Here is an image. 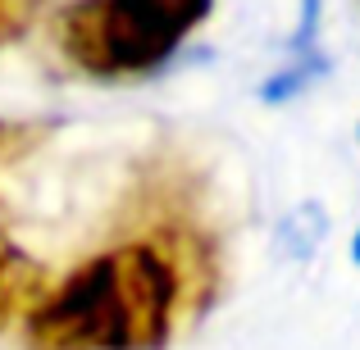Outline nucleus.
I'll return each instance as SVG.
<instances>
[{"label":"nucleus","mask_w":360,"mask_h":350,"mask_svg":"<svg viewBox=\"0 0 360 350\" xmlns=\"http://www.w3.org/2000/svg\"><path fill=\"white\" fill-rule=\"evenodd\" d=\"M214 0H69L51 14L46 36L78 78H150L210 18Z\"/></svg>","instance_id":"f03ea898"},{"label":"nucleus","mask_w":360,"mask_h":350,"mask_svg":"<svg viewBox=\"0 0 360 350\" xmlns=\"http://www.w3.org/2000/svg\"><path fill=\"white\" fill-rule=\"evenodd\" d=\"M51 291V269L0 228V332L18 328Z\"/></svg>","instance_id":"7ed1b4c3"},{"label":"nucleus","mask_w":360,"mask_h":350,"mask_svg":"<svg viewBox=\"0 0 360 350\" xmlns=\"http://www.w3.org/2000/svg\"><path fill=\"white\" fill-rule=\"evenodd\" d=\"M352 260H356V264H360V228H356V232H352Z\"/></svg>","instance_id":"423d86ee"},{"label":"nucleus","mask_w":360,"mask_h":350,"mask_svg":"<svg viewBox=\"0 0 360 350\" xmlns=\"http://www.w3.org/2000/svg\"><path fill=\"white\" fill-rule=\"evenodd\" d=\"M46 137H51V123L41 119H0V168L32 155Z\"/></svg>","instance_id":"20e7f679"},{"label":"nucleus","mask_w":360,"mask_h":350,"mask_svg":"<svg viewBox=\"0 0 360 350\" xmlns=\"http://www.w3.org/2000/svg\"><path fill=\"white\" fill-rule=\"evenodd\" d=\"M224 236L196 168L146 155L119 196L105 241L18 323L23 350H165L214 305Z\"/></svg>","instance_id":"f257e3e1"},{"label":"nucleus","mask_w":360,"mask_h":350,"mask_svg":"<svg viewBox=\"0 0 360 350\" xmlns=\"http://www.w3.org/2000/svg\"><path fill=\"white\" fill-rule=\"evenodd\" d=\"M41 14H46V0H0V46L18 41Z\"/></svg>","instance_id":"39448f33"}]
</instances>
